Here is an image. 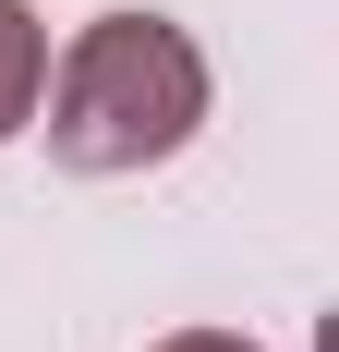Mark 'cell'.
Segmentation results:
<instances>
[{
    "instance_id": "cell-1",
    "label": "cell",
    "mask_w": 339,
    "mask_h": 352,
    "mask_svg": "<svg viewBox=\"0 0 339 352\" xmlns=\"http://www.w3.org/2000/svg\"><path fill=\"white\" fill-rule=\"evenodd\" d=\"M36 109H49V158H61L73 182L170 170V158L206 134V49L170 25V12H97V25H73V49L49 61Z\"/></svg>"
},
{
    "instance_id": "cell-2",
    "label": "cell",
    "mask_w": 339,
    "mask_h": 352,
    "mask_svg": "<svg viewBox=\"0 0 339 352\" xmlns=\"http://www.w3.org/2000/svg\"><path fill=\"white\" fill-rule=\"evenodd\" d=\"M36 85H49V25L25 0H0V146L36 122Z\"/></svg>"
},
{
    "instance_id": "cell-3",
    "label": "cell",
    "mask_w": 339,
    "mask_h": 352,
    "mask_svg": "<svg viewBox=\"0 0 339 352\" xmlns=\"http://www.w3.org/2000/svg\"><path fill=\"white\" fill-rule=\"evenodd\" d=\"M145 352H255L242 328H170V340H145Z\"/></svg>"
}]
</instances>
